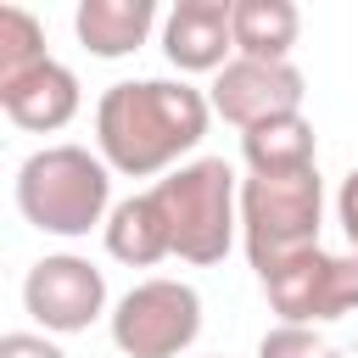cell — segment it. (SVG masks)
Here are the masks:
<instances>
[{"instance_id":"6da1fadb","label":"cell","mask_w":358,"mask_h":358,"mask_svg":"<svg viewBox=\"0 0 358 358\" xmlns=\"http://www.w3.org/2000/svg\"><path fill=\"white\" fill-rule=\"evenodd\" d=\"M213 123V101L185 78H123L95 101V151L112 173L157 179L185 168Z\"/></svg>"},{"instance_id":"7a4b0ae2","label":"cell","mask_w":358,"mask_h":358,"mask_svg":"<svg viewBox=\"0 0 358 358\" xmlns=\"http://www.w3.org/2000/svg\"><path fill=\"white\" fill-rule=\"evenodd\" d=\"M17 213L62 241L106 229L112 218V168L90 145H39L17 168Z\"/></svg>"},{"instance_id":"3957f363","label":"cell","mask_w":358,"mask_h":358,"mask_svg":"<svg viewBox=\"0 0 358 358\" xmlns=\"http://www.w3.org/2000/svg\"><path fill=\"white\" fill-rule=\"evenodd\" d=\"M157 207H162V224H168V252L179 263H224L229 246H235V229H241V185H235V168L224 157H190L185 168L162 173L151 185Z\"/></svg>"},{"instance_id":"277c9868","label":"cell","mask_w":358,"mask_h":358,"mask_svg":"<svg viewBox=\"0 0 358 358\" xmlns=\"http://www.w3.org/2000/svg\"><path fill=\"white\" fill-rule=\"evenodd\" d=\"M319 224H324L319 168L246 173L241 179V241H246V257H252L257 280L274 274L280 263H291L296 252L319 246Z\"/></svg>"},{"instance_id":"5b68a950","label":"cell","mask_w":358,"mask_h":358,"mask_svg":"<svg viewBox=\"0 0 358 358\" xmlns=\"http://www.w3.org/2000/svg\"><path fill=\"white\" fill-rule=\"evenodd\" d=\"M112 319V347L123 358H179L201 336V296L185 280L151 274L117 296Z\"/></svg>"},{"instance_id":"8992f818","label":"cell","mask_w":358,"mask_h":358,"mask_svg":"<svg viewBox=\"0 0 358 358\" xmlns=\"http://www.w3.org/2000/svg\"><path fill=\"white\" fill-rule=\"evenodd\" d=\"M263 296L280 313V324H308V330L336 324V319L358 313V257L308 246L291 263H280L274 274H263Z\"/></svg>"},{"instance_id":"52a82bcc","label":"cell","mask_w":358,"mask_h":358,"mask_svg":"<svg viewBox=\"0 0 358 358\" xmlns=\"http://www.w3.org/2000/svg\"><path fill=\"white\" fill-rule=\"evenodd\" d=\"M22 308L45 336H78L106 313V274L78 252H50L22 274Z\"/></svg>"},{"instance_id":"ba28073f","label":"cell","mask_w":358,"mask_h":358,"mask_svg":"<svg viewBox=\"0 0 358 358\" xmlns=\"http://www.w3.org/2000/svg\"><path fill=\"white\" fill-rule=\"evenodd\" d=\"M302 95H308V78L291 62H252V56H235L224 73H213V90H207L213 112L241 134L274 117H296Z\"/></svg>"},{"instance_id":"9c48e42d","label":"cell","mask_w":358,"mask_h":358,"mask_svg":"<svg viewBox=\"0 0 358 358\" xmlns=\"http://www.w3.org/2000/svg\"><path fill=\"white\" fill-rule=\"evenodd\" d=\"M235 0H179L162 17V56L179 73H224L235 56Z\"/></svg>"},{"instance_id":"30bf717a","label":"cell","mask_w":358,"mask_h":358,"mask_svg":"<svg viewBox=\"0 0 358 358\" xmlns=\"http://www.w3.org/2000/svg\"><path fill=\"white\" fill-rule=\"evenodd\" d=\"M78 101H84V95H78V78H73V67H62L56 56L39 62L34 73L0 84L6 117H11L17 129H28V134H56V129H67V123L78 117Z\"/></svg>"},{"instance_id":"8fae6325","label":"cell","mask_w":358,"mask_h":358,"mask_svg":"<svg viewBox=\"0 0 358 358\" xmlns=\"http://www.w3.org/2000/svg\"><path fill=\"white\" fill-rule=\"evenodd\" d=\"M157 28V0H78L73 11V34L90 56L117 62L134 56Z\"/></svg>"},{"instance_id":"7c38bea8","label":"cell","mask_w":358,"mask_h":358,"mask_svg":"<svg viewBox=\"0 0 358 358\" xmlns=\"http://www.w3.org/2000/svg\"><path fill=\"white\" fill-rule=\"evenodd\" d=\"M101 235H106V252H112L117 263H129V268H151V263L173 257V252H168V224H162V207H157L151 190L123 196V201L112 207V218H106Z\"/></svg>"},{"instance_id":"4fadbf2b","label":"cell","mask_w":358,"mask_h":358,"mask_svg":"<svg viewBox=\"0 0 358 358\" xmlns=\"http://www.w3.org/2000/svg\"><path fill=\"white\" fill-rule=\"evenodd\" d=\"M296 34H302V11L291 0H235V56L291 62Z\"/></svg>"},{"instance_id":"5bb4252c","label":"cell","mask_w":358,"mask_h":358,"mask_svg":"<svg viewBox=\"0 0 358 358\" xmlns=\"http://www.w3.org/2000/svg\"><path fill=\"white\" fill-rule=\"evenodd\" d=\"M241 157L252 173H296V168H319V134L313 123L296 112V117H274V123H257L241 134Z\"/></svg>"},{"instance_id":"9a60e30c","label":"cell","mask_w":358,"mask_h":358,"mask_svg":"<svg viewBox=\"0 0 358 358\" xmlns=\"http://www.w3.org/2000/svg\"><path fill=\"white\" fill-rule=\"evenodd\" d=\"M39 62H50L39 17H34V11H22V6H0V84H11V78H22V73H34Z\"/></svg>"},{"instance_id":"2e32d148","label":"cell","mask_w":358,"mask_h":358,"mask_svg":"<svg viewBox=\"0 0 358 358\" xmlns=\"http://www.w3.org/2000/svg\"><path fill=\"white\" fill-rule=\"evenodd\" d=\"M257 358H347V352L336 341H324L319 330H308V324H274L257 341Z\"/></svg>"},{"instance_id":"e0dca14e","label":"cell","mask_w":358,"mask_h":358,"mask_svg":"<svg viewBox=\"0 0 358 358\" xmlns=\"http://www.w3.org/2000/svg\"><path fill=\"white\" fill-rule=\"evenodd\" d=\"M0 358H67V352L39 330H11V336H0Z\"/></svg>"},{"instance_id":"ac0fdd59","label":"cell","mask_w":358,"mask_h":358,"mask_svg":"<svg viewBox=\"0 0 358 358\" xmlns=\"http://www.w3.org/2000/svg\"><path fill=\"white\" fill-rule=\"evenodd\" d=\"M336 218H341V235H347V246L358 257V168H347V179L336 190Z\"/></svg>"}]
</instances>
